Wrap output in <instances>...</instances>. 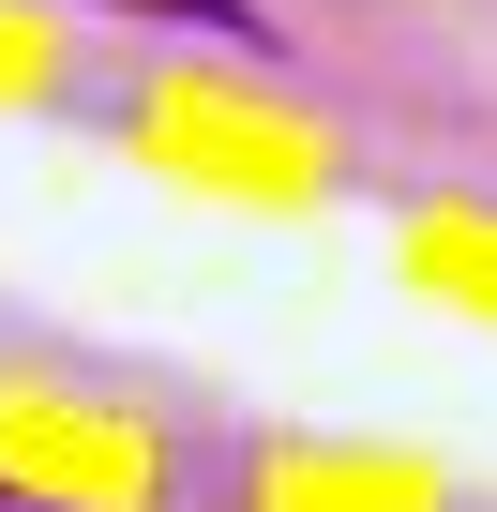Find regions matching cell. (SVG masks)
I'll return each mask as SVG.
<instances>
[{
	"label": "cell",
	"mask_w": 497,
	"mask_h": 512,
	"mask_svg": "<svg viewBox=\"0 0 497 512\" xmlns=\"http://www.w3.org/2000/svg\"><path fill=\"white\" fill-rule=\"evenodd\" d=\"M106 16H181V31H226V46H257V16H241V0H106Z\"/></svg>",
	"instance_id": "obj_1"
}]
</instances>
